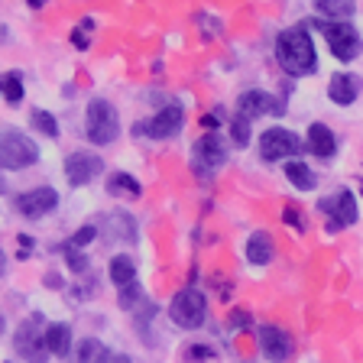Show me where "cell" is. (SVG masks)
<instances>
[{"instance_id": "obj_1", "label": "cell", "mask_w": 363, "mask_h": 363, "mask_svg": "<svg viewBox=\"0 0 363 363\" xmlns=\"http://www.w3.org/2000/svg\"><path fill=\"white\" fill-rule=\"evenodd\" d=\"M276 59L286 68L289 75H311L318 68L315 59V45H311V36L305 26H289V30L279 33L276 39Z\"/></svg>"}, {"instance_id": "obj_2", "label": "cell", "mask_w": 363, "mask_h": 363, "mask_svg": "<svg viewBox=\"0 0 363 363\" xmlns=\"http://www.w3.org/2000/svg\"><path fill=\"white\" fill-rule=\"evenodd\" d=\"M84 133H88L91 143L98 146H107L117 140L121 133V117H117V107L111 101H91L88 104V113H84Z\"/></svg>"}, {"instance_id": "obj_3", "label": "cell", "mask_w": 363, "mask_h": 363, "mask_svg": "<svg viewBox=\"0 0 363 363\" xmlns=\"http://www.w3.org/2000/svg\"><path fill=\"white\" fill-rule=\"evenodd\" d=\"M169 318H172L179 328H185V331H198V328L204 325V318H208V302H204V295L198 292L195 286L182 289V292L172 298V305H169Z\"/></svg>"}, {"instance_id": "obj_4", "label": "cell", "mask_w": 363, "mask_h": 363, "mask_svg": "<svg viewBox=\"0 0 363 363\" xmlns=\"http://www.w3.org/2000/svg\"><path fill=\"white\" fill-rule=\"evenodd\" d=\"M39 159V146L33 143L26 133L16 130H4L0 133V169H26Z\"/></svg>"}, {"instance_id": "obj_5", "label": "cell", "mask_w": 363, "mask_h": 363, "mask_svg": "<svg viewBox=\"0 0 363 363\" xmlns=\"http://www.w3.org/2000/svg\"><path fill=\"white\" fill-rule=\"evenodd\" d=\"M318 30L325 33L328 45H331V52L337 55L340 62H350L360 55L363 43H360V33L354 30V23H318Z\"/></svg>"}, {"instance_id": "obj_6", "label": "cell", "mask_w": 363, "mask_h": 363, "mask_svg": "<svg viewBox=\"0 0 363 363\" xmlns=\"http://www.w3.org/2000/svg\"><path fill=\"white\" fill-rule=\"evenodd\" d=\"M13 347L26 363H45L49 347H45V334H39V315H30L20 328H16Z\"/></svg>"}, {"instance_id": "obj_7", "label": "cell", "mask_w": 363, "mask_h": 363, "mask_svg": "<svg viewBox=\"0 0 363 363\" xmlns=\"http://www.w3.org/2000/svg\"><path fill=\"white\" fill-rule=\"evenodd\" d=\"M318 208H321V214L328 218V227H331V230L350 227L357 220V198L350 189H340V191H334V195L321 198Z\"/></svg>"}, {"instance_id": "obj_8", "label": "cell", "mask_w": 363, "mask_h": 363, "mask_svg": "<svg viewBox=\"0 0 363 363\" xmlns=\"http://www.w3.org/2000/svg\"><path fill=\"white\" fill-rule=\"evenodd\" d=\"M191 152H195V172L201 175V179H211V172L218 166H224V140H220L218 133H204L201 140H195V146H191Z\"/></svg>"}, {"instance_id": "obj_9", "label": "cell", "mask_w": 363, "mask_h": 363, "mask_svg": "<svg viewBox=\"0 0 363 363\" xmlns=\"http://www.w3.org/2000/svg\"><path fill=\"white\" fill-rule=\"evenodd\" d=\"M298 150H302V140H298L292 130L269 127L263 136H259V152H263V159H269V162L286 159V156H295Z\"/></svg>"}, {"instance_id": "obj_10", "label": "cell", "mask_w": 363, "mask_h": 363, "mask_svg": "<svg viewBox=\"0 0 363 363\" xmlns=\"http://www.w3.org/2000/svg\"><path fill=\"white\" fill-rule=\"evenodd\" d=\"M16 211L23 214V218H45V214L55 211V204H59V195H55V189H49V185H43V189H30L23 191V195H16Z\"/></svg>"}, {"instance_id": "obj_11", "label": "cell", "mask_w": 363, "mask_h": 363, "mask_svg": "<svg viewBox=\"0 0 363 363\" xmlns=\"http://www.w3.org/2000/svg\"><path fill=\"white\" fill-rule=\"evenodd\" d=\"M259 350H263L266 360L286 363L289 357H292V350H295V340H292V334L282 331V328L263 325V328H259Z\"/></svg>"}, {"instance_id": "obj_12", "label": "cell", "mask_w": 363, "mask_h": 363, "mask_svg": "<svg viewBox=\"0 0 363 363\" xmlns=\"http://www.w3.org/2000/svg\"><path fill=\"white\" fill-rule=\"evenodd\" d=\"M104 172V159L98 156V152H72V156L65 159V175L72 185H88L91 179H98V175Z\"/></svg>"}, {"instance_id": "obj_13", "label": "cell", "mask_w": 363, "mask_h": 363, "mask_svg": "<svg viewBox=\"0 0 363 363\" xmlns=\"http://www.w3.org/2000/svg\"><path fill=\"white\" fill-rule=\"evenodd\" d=\"M182 123H185L182 104H166L152 121L140 123V133H150V136H156V140H169V136H175L182 130Z\"/></svg>"}, {"instance_id": "obj_14", "label": "cell", "mask_w": 363, "mask_h": 363, "mask_svg": "<svg viewBox=\"0 0 363 363\" xmlns=\"http://www.w3.org/2000/svg\"><path fill=\"white\" fill-rule=\"evenodd\" d=\"M263 113H286V104H279V98H272L266 91H247L240 94V117L253 121V117H263Z\"/></svg>"}, {"instance_id": "obj_15", "label": "cell", "mask_w": 363, "mask_h": 363, "mask_svg": "<svg viewBox=\"0 0 363 363\" xmlns=\"http://www.w3.org/2000/svg\"><path fill=\"white\" fill-rule=\"evenodd\" d=\"M328 98L340 107L354 104V101L360 98V78L350 75V72H337V75L331 78V84H328Z\"/></svg>"}, {"instance_id": "obj_16", "label": "cell", "mask_w": 363, "mask_h": 363, "mask_svg": "<svg viewBox=\"0 0 363 363\" xmlns=\"http://www.w3.org/2000/svg\"><path fill=\"white\" fill-rule=\"evenodd\" d=\"M243 253H247V259L253 266H266L272 257H276V243H272V234H269V230H253V234L247 237V247H243Z\"/></svg>"}, {"instance_id": "obj_17", "label": "cell", "mask_w": 363, "mask_h": 363, "mask_svg": "<svg viewBox=\"0 0 363 363\" xmlns=\"http://www.w3.org/2000/svg\"><path fill=\"white\" fill-rule=\"evenodd\" d=\"M308 146H311V152L321 159H331L334 152H337V140H334L331 127H325V123H311L308 127Z\"/></svg>"}, {"instance_id": "obj_18", "label": "cell", "mask_w": 363, "mask_h": 363, "mask_svg": "<svg viewBox=\"0 0 363 363\" xmlns=\"http://www.w3.org/2000/svg\"><path fill=\"white\" fill-rule=\"evenodd\" d=\"M107 272H111V282L117 289H127L136 282V263L130 257H113L111 266H107Z\"/></svg>"}, {"instance_id": "obj_19", "label": "cell", "mask_w": 363, "mask_h": 363, "mask_svg": "<svg viewBox=\"0 0 363 363\" xmlns=\"http://www.w3.org/2000/svg\"><path fill=\"white\" fill-rule=\"evenodd\" d=\"M45 347H49V354L55 357H65L68 347H72V328L68 325H49L45 328Z\"/></svg>"}, {"instance_id": "obj_20", "label": "cell", "mask_w": 363, "mask_h": 363, "mask_svg": "<svg viewBox=\"0 0 363 363\" xmlns=\"http://www.w3.org/2000/svg\"><path fill=\"white\" fill-rule=\"evenodd\" d=\"M286 175H289V182H292L298 191H311L318 185V179H315V172H311L308 166H305L302 159H289L286 162Z\"/></svg>"}, {"instance_id": "obj_21", "label": "cell", "mask_w": 363, "mask_h": 363, "mask_svg": "<svg viewBox=\"0 0 363 363\" xmlns=\"http://www.w3.org/2000/svg\"><path fill=\"white\" fill-rule=\"evenodd\" d=\"M107 191H111V195H127V198H140V195H143L140 182H136L130 172H113L111 179H107Z\"/></svg>"}, {"instance_id": "obj_22", "label": "cell", "mask_w": 363, "mask_h": 363, "mask_svg": "<svg viewBox=\"0 0 363 363\" xmlns=\"http://www.w3.org/2000/svg\"><path fill=\"white\" fill-rule=\"evenodd\" d=\"M315 10L318 13L331 16V20H350L357 10L354 0H315Z\"/></svg>"}, {"instance_id": "obj_23", "label": "cell", "mask_w": 363, "mask_h": 363, "mask_svg": "<svg viewBox=\"0 0 363 363\" xmlns=\"http://www.w3.org/2000/svg\"><path fill=\"white\" fill-rule=\"evenodd\" d=\"M78 363H111V350L101 340L88 337L78 344Z\"/></svg>"}, {"instance_id": "obj_24", "label": "cell", "mask_w": 363, "mask_h": 363, "mask_svg": "<svg viewBox=\"0 0 363 363\" xmlns=\"http://www.w3.org/2000/svg\"><path fill=\"white\" fill-rule=\"evenodd\" d=\"M30 121H33V127H36L43 136H59V123H55V117L49 111H39V107H36Z\"/></svg>"}, {"instance_id": "obj_25", "label": "cell", "mask_w": 363, "mask_h": 363, "mask_svg": "<svg viewBox=\"0 0 363 363\" xmlns=\"http://www.w3.org/2000/svg\"><path fill=\"white\" fill-rule=\"evenodd\" d=\"M0 91H4V98H7L10 104H20V101H23V82H20V75H16V72H10V75L0 82Z\"/></svg>"}, {"instance_id": "obj_26", "label": "cell", "mask_w": 363, "mask_h": 363, "mask_svg": "<svg viewBox=\"0 0 363 363\" xmlns=\"http://www.w3.org/2000/svg\"><path fill=\"white\" fill-rule=\"evenodd\" d=\"M65 263H68V269H72V272H84V269H88V257H84L82 250L68 247V243H65Z\"/></svg>"}, {"instance_id": "obj_27", "label": "cell", "mask_w": 363, "mask_h": 363, "mask_svg": "<svg viewBox=\"0 0 363 363\" xmlns=\"http://www.w3.org/2000/svg\"><path fill=\"white\" fill-rule=\"evenodd\" d=\"M140 302H143V289L136 286V282H133V286H127V289H121V305L127 311H133Z\"/></svg>"}, {"instance_id": "obj_28", "label": "cell", "mask_w": 363, "mask_h": 363, "mask_svg": "<svg viewBox=\"0 0 363 363\" xmlns=\"http://www.w3.org/2000/svg\"><path fill=\"white\" fill-rule=\"evenodd\" d=\"M94 237H98V227H94V224H84V227H78V234L68 240V247H75V250L78 247H88Z\"/></svg>"}, {"instance_id": "obj_29", "label": "cell", "mask_w": 363, "mask_h": 363, "mask_svg": "<svg viewBox=\"0 0 363 363\" xmlns=\"http://www.w3.org/2000/svg\"><path fill=\"white\" fill-rule=\"evenodd\" d=\"M230 133H234V143L237 146H247L250 143V121H247V117H237V121L230 123Z\"/></svg>"}, {"instance_id": "obj_30", "label": "cell", "mask_w": 363, "mask_h": 363, "mask_svg": "<svg viewBox=\"0 0 363 363\" xmlns=\"http://www.w3.org/2000/svg\"><path fill=\"white\" fill-rule=\"evenodd\" d=\"M91 30H94V23H91V20H82V23H78V30L72 33V43H75L78 49H88V33H91Z\"/></svg>"}, {"instance_id": "obj_31", "label": "cell", "mask_w": 363, "mask_h": 363, "mask_svg": "<svg viewBox=\"0 0 363 363\" xmlns=\"http://www.w3.org/2000/svg\"><path fill=\"white\" fill-rule=\"evenodd\" d=\"M282 220H286L289 227H295L298 234L305 230V214H302V211H295V208H286V211H282Z\"/></svg>"}, {"instance_id": "obj_32", "label": "cell", "mask_w": 363, "mask_h": 363, "mask_svg": "<svg viewBox=\"0 0 363 363\" xmlns=\"http://www.w3.org/2000/svg\"><path fill=\"white\" fill-rule=\"evenodd\" d=\"M45 286H49V289H59V286H62L59 276H55V272H52V276H45Z\"/></svg>"}, {"instance_id": "obj_33", "label": "cell", "mask_w": 363, "mask_h": 363, "mask_svg": "<svg viewBox=\"0 0 363 363\" xmlns=\"http://www.w3.org/2000/svg\"><path fill=\"white\" fill-rule=\"evenodd\" d=\"M111 363H133V360H130V357H123V354H121V357H111Z\"/></svg>"}, {"instance_id": "obj_34", "label": "cell", "mask_w": 363, "mask_h": 363, "mask_svg": "<svg viewBox=\"0 0 363 363\" xmlns=\"http://www.w3.org/2000/svg\"><path fill=\"white\" fill-rule=\"evenodd\" d=\"M45 0H30V7H43Z\"/></svg>"}, {"instance_id": "obj_35", "label": "cell", "mask_w": 363, "mask_h": 363, "mask_svg": "<svg viewBox=\"0 0 363 363\" xmlns=\"http://www.w3.org/2000/svg\"><path fill=\"white\" fill-rule=\"evenodd\" d=\"M0 272H4V253H0Z\"/></svg>"}, {"instance_id": "obj_36", "label": "cell", "mask_w": 363, "mask_h": 363, "mask_svg": "<svg viewBox=\"0 0 363 363\" xmlns=\"http://www.w3.org/2000/svg\"><path fill=\"white\" fill-rule=\"evenodd\" d=\"M0 331H4V318H0Z\"/></svg>"}]
</instances>
